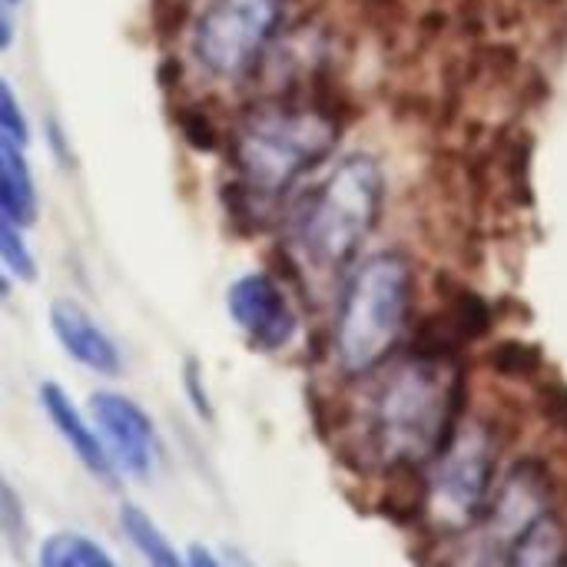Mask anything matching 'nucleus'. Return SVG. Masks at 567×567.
Wrapping results in <instances>:
<instances>
[{
	"label": "nucleus",
	"instance_id": "f257e3e1",
	"mask_svg": "<svg viewBox=\"0 0 567 567\" xmlns=\"http://www.w3.org/2000/svg\"><path fill=\"white\" fill-rule=\"evenodd\" d=\"M462 369L445 352H409L389 365L365 415V445L379 468H429L458 429Z\"/></svg>",
	"mask_w": 567,
	"mask_h": 567
},
{
	"label": "nucleus",
	"instance_id": "f03ea898",
	"mask_svg": "<svg viewBox=\"0 0 567 567\" xmlns=\"http://www.w3.org/2000/svg\"><path fill=\"white\" fill-rule=\"evenodd\" d=\"M412 299L415 272L399 249L362 259L349 272L332 319L336 369L349 379L385 369L409 332Z\"/></svg>",
	"mask_w": 567,
	"mask_h": 567
},
{
	"label": "nucleus",
	"instance_id": "7ed1b4c3",
	"mask_svg": "<svg viewBox=\"0 0 567 567\" xmlns=\"http://www.w3.org/2000/svg\"><path fill=\"white\" fill-rule=\"evenodd\" d=\"M385 203L382 166L352 153L336 163V169L312 193L299 213L296 243L316 272H342L355 262L359 249L372 236Z\"/></svg>",
	"mask_w": 567,
	"mask_h": 567
},
{
	"label": "nucleus",
	"instance_id": "20e7f679",
	"mask_svg": "<svg viewBox=\"0 0 567 567\" xmlns=\"http://www.w3.org/2000/svg\"><path fill=\"white\" fill-rule=\"evenodd\" d=\"M336 140V120L316 106H262L236 133V169L256 196H279L319 166Z\"/></svg>",
	"mask_w": 567,
	"mask_h": 567
},
{
	"label": "nucleus",
	"instance_id": "39448f33",
	"mask_svg": "<svg viewBox=\"0 0 567 567\" xmlns=\"http://www.w3.org/2000/svg\"><path fill=\"white\" fill-rule=\"evenodd\" d=\"M502 439L488 419H465L425 468V518L442 535L478 528L495 498Z\"/></svg>",
	"mask_w": 567,
	"mask_h": 567
},
{
	"label": "nucleus",
	"instance_id": "423d86ee",
	"mask_svg": "<svg viewBox=\"0 0 567 567\" xmlns=\"http://www.w3.org/2000/svg\"><path fill=\"white\" fill-rule=\"evenodd\" d=\"M282 20V0H209L193 30L203 70L243 76L269 47Z\"/></svg>",
	"mask_w": 567,
	"mask_h": 567
},
{
	"label": "nucleus",
	"instance_id": "0eeeda50",
	"mask_svg": "<svg viewBox=\"0 0 567 567\" xmlns=\"http://www.w3.org/2000/svg\"><path fill=\"white\" fill-rule=\"evenodd\" d=\"M86 412L123 478L146 482L159 465V432L150 412L113 389H96L86 402Z\"/></svg>",
	"mask_w": 567,
	"mask_h": 567
},
{
	"label": "nucleus",
	"instance_id": "6e6552de",
	"mask_svg": "<svg viewBox=\"0 0 567 567\" xmlns=\"http://www.w3.org/2000/svg\"><path fill=\"white\" fill-rule=\"evenodd\" d=\"M226 312L233 326L259 352H282L299 332V316L286 289L266 272L239 276L226 292Z\"/></svg>",
	"mask_w": 567,
	"mask_h": 567
},
{
	"label": "nucleus",
	"instance_id": "1a4fd4ad",
	"mask_svg": "<svg viewBox=\"0 0 567 567\" xmlns=\"http://www.w3.org/2000/svg\"><path fill=\"white\" fill-rule=\"evenodd\" d=\"M548 515H555L551 512V485H548V475L542 472V465L522 462V465H515L508 472L505 485L495 492L492 508H488V515H485V522L478 528H482L485 545L505 565V558L515 548V542L528 528H535L542 518H548Z\"/></svg>",
	"mask_w": 567,
	"mask_h": 567
},
{
	"label": "nucleus",
	"instance_id": "9d476101",
	"mask_svg": "<svg viewBox=\"0 0 567 567\" xmlns=\"http://www.w3.org/2000/svg\"><path fill=\"white\" fill-rule=\"evenodd\" d=\"M40 409H43L50 429L63 439V445L73 452V458L86 468V475H93L106 488H116L123 475L116 472L90 412H80V405L70 399V392L56 382L40 385Z\"/></svg>",
	"mask_w": 567,
	"mask_h": 567
},
{
	"label": "nucleus",
	"instance_id": "9b49d317",
	"mask_svg": "<svg viewBox=\"0 0 567 567\" xmlns=\"http://www.w3.org/2000/svg\"><path fill=\"white\" fill-rule=\"evenodd\" d=\"M50 329H53L60 349L80 369H86L100 379H116L123 372V352H120L116 339L80 302L56 299L50 306Z\"/></svg>",
	"mask_w": 567,
	"mask_h": 567
},
{
	"label": "nucleus",
	"instance_id": "f8f14e48",
	"mask_svg": "<svg viewBox=\"0 0 567 567\" xmlns=\"http://www.w3.org/2000/svg\"><path fill=\"white\" fill-rule=\"evenodd\" d=\"M0 159H3V189H0L3 219L27 229L37 219V189H33V173L27 166L23 146L0 136Z\"/></svg>",
	"mask_w": 567,
	"mask_h": 567
},
{
	"label": "nucleus",
	"instance_id": "ddd939ff",
	"mask_svg": "<svg viewBox=\"0 0 567 567\" xmlns=\"http://www.w3.org/2000/svg\"><path fill=\"white\" fill-rule=\"evenodd\" d=\"M120 532L150 567H189V555H183L140 505L126 502L120 508Z\"/></svg>",
	"mask_w": 567,
	"mask_h": 567
},
{
	"label": "nucleus",
	"instance_id": "4468645a",
	"mask_svg": "<svg viewBox=\"0 0 567 567\" xmlns=\"http://www.w3.org/2000/svg\"><path fill=\"white\" fill-rule=\"evenodd\" d=\"M502 567H567V535L558 515H548L528 528Z\"/></svg>",
	"mask_w": 567,
	"mask_h": 567
},
{
	"label": "nucleus",
	"instance_id": "2eb2a0df",
	"mask_svg": "<svg viewBox=\"0 0 567 567\" xmlns=\"http://www.w3.org/2000/svg\"><path fill=\"white\" fill-rule=\"evenodd\" d=\"M37 567H120L113 555L96 545L90 535L76 532H56L50 535L40 551H37Z\"/></svg>",
	"mask_w": 567,
	"mask_h": 567
},
{
	"label": "nucleus",
	"instance_id": "dca6fc26",
	"mask_svg": "<svg viewBox=\"0 0 567 567\" xmlns=\"http://www.w3.org/2000/svg\"><path fill=\"white\" fill-rule=\"evenodd\" d=\"M0 259L7 266V272L13 279H23V282H33L37 279V259L27 246V239L20 236V226L7 223L0 226Z\"/></svg>",
	"mask_w": 567,
	"mask_h": 567
},
{
	"label": "nucleus",
	"instance_id": "f3484780",
	"mask_svg": "<svg viewBox=\"0 0 567 567\" xmlns=\"http://www.w3.org/2000/svg\"><path fill=\"white\" fill-rule=\"evenodd\" d=\"M0 136L13 140V143H27V120L20 116L17 96L10 90V83H3V96H0Z\"/></svg>",
	"mask_w": 567,
	"mask_h": 567
},
{
	"label": "nucleus",
	"instance_id": "a211bd4d",
	"mask_svg": "<svg viewBox=\"0 0 567 567\" xmlns=\"http://www.w3.org/2000/svg\"><path fill=\"white\" fill-rule=\"evenodd\" d=\"M189 567H233L226 558H219L213 548L206 545H193L189 548Z\"/></svg>",
	"mask_w": 567,
	"mask_h": 567
},
{
	"label": "nucleus",
	"instance_id": "6ab92c4d",
	"mask_svg": "<svg viewBox=\"0 0 567 567\" xmlns=\"http://www.w3.org/2000/svg\"><path fill=\"white\" fill-rule=\"evenodd\" d=\"M17 3H20V0H3V7H7V13H10V10H13Z\"/></svg>",
	"mask_w": 567,
	"mask_h": 567
}]
</instances>
